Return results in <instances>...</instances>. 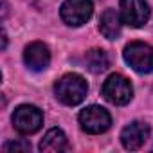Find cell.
I'll use <instances>...</instances> for the list:
<instances>
[{
	"mask_svg": "<svg viewBox=\"0 0 153 153\" xmlns=\"http://www.w3.org/2000/svg\"><path fill=\"white\" fill-rule=\"evenodd\" d=\"M87 81L81 78L79 74H65L63 78H59L54 85V94L56 97L67 105V106H74L79 105L85 96H87Z\"/></svg>",
	"mask_w": 153,
	"mask_h": 153,
	"instance_id": "6da1fadb",
	"label": "cell"
},
{
	"mask_svg": "<svg viewBox=\"0 0 153 153\" xmlns=\"http://www.w3.org/2000/svg\"><path fill=\"white\" fill-rule=\"evenodd\" d=\"M124 61L140 74H149L153 72V47L142 42H131L126 45L124 52Z\"/></svg>",
	"mask_w": 153,
	"mask_h": 153,
	"instance_id": "7a4b0ae2",
	"label": "cell"
},
{
	"mask_svg": "<svg viewBox=\"0 0 153 153\" xmlns=\"http://www.w3.org/2000/svg\"><path fill=\"white\" fill-rule=\"evenodd\" d=\"M105 99L112 105H117V106H123L126 103H130L131 96H133V88L130 85V81L121 74H112L106 78V81L103 83V88H101Z\"/></svg>",
	"mask_w": 153,
	"mask_h": 153,
	"instance_id": "3957f363",
	"label": "cell"
},
{
	"mask_svg": "<svg viewBox=\"0 0 153 153\" xmlns=\"http://www.w3.org/2000/svg\"><path fill=\"white\" fill-rule=\"evenodd\" d=\"M92 11H94L92 0H65L59 9V15L67 25L79 27L90 20Z\"/></svg>",
	"mask_w": 153,
	"mask_h": 153,
	"instance_id": "277c9868",
	"label": "cell"
},
{
	"mask_svg": "<svg viewBox=\"0 0 153 153\" xmlns=\"http://www.w3.org/2000/svg\"><path fill=\"white\" fill-rule=\"evenodd\" d=\"M43 124V114L33 105H22L13 114V126L22 135L36 133Z\"/></svg>",
	"mask_w": 153,
	"mask_h": 153,
	"instance_id": "5b68a950",
	"label": "cell"
},
{
	"mask_svg": "<svg viewBox=\"0 0 153 153\" xmlns=\"http://www.w3.org/2000/svg\"><path fill=\"white\" fill-rule=\"evenodd\" d=\"M79 124H81L83 131L97 135V133H105L110 128L112 117L103 106L92 105V106H87L85 110L79 112Z\"/></svg>",
	"mask_w": 153,
	"mask_h": 153,
	"instance_id": "8992f818",
	"label": "cell"
},
{
	"mask_svg": "<svg viewBox=\"0 0 153 153\" xmlns=\"http://www.w3.org/2000/svg\"><path fill=\"white\" fill-rule=\"evenodd\" d=\"M121 18L130 27H142L149 20V6L146 0H121Z\"/></svg>",
	"mask_w": 153,
	"mask_h": 153,
	"instance_id": "52a82bcc",
	"label": "cell"
},
{
	"mask_svg": "<svg viewBox=\"0 0 153 153\" xmlns=\"http://www.w3.org/2000/svg\"><path fill=\"white\" fill-rule=\"evenodd\" d=\"M24 61L25 65L34 70V72H42L49 67L51 63V52H49V47L42 42H33L31 45L25 47V52H24Z\"/></svg>",
	"mask_w": 153,
	"mask_h": 153,
	"instance_id": "ba28073f",
	"label": "cell"
},
{
	"mask_svg": "<svg viewBox=\"0 0 153 153\" xmlns=\"http://www.w3.org/2000/svg\"><path fill=\"white\" fill-rule=\"evenodd\" d=\"M149 137V126L140 121H133L121 131V142L126 149H139Z\"/></svg>",
	"mask_w": 153,
	"mask_h": 153,
	"instance_id": "9c48e42d",
	"label": "cell"
},
{
	"mask_svg": "<svg viewBox=\"0 0 153 153\" xmlns=\"http://www.w3.org/2000/svg\"><path fill=\"white\" fill-rule=\"evenodd\" d=\"M121 25H123V18L115 9H106L101 16L99 22V31L103 33V36L106 40H115L121 34Z\"/></svg>",
	"mask_w": 153,
	"mask_h": 153,
	"instance_id": "30bf717a",
	"label": "cell"
},
{
	"mask_svg": "<svg viewBox=\"0 0 153 153\" xmlns=\"http://www.w3.org/2000/svg\"><path fill=\"white\" fill-rule=\"evenodd\" d=\"M65 149H67V137L59 128L49 130L40 142V151L43 153H59Z\"/></svg>",
	"mask_w": 153,
	"mask_h": 153,
	"instance_id": "8fae6325",
	"label": "cell"
},
{
	"mask_svg": "<svg viewBox=\"0 0 153 153\" xmlns=\"http://www.w3.org/2000/svg\"><path fill=\"white\" fill-rule=\"evenodd\" d=\"M85 59H87V67H88V70L94 72V74L105 72V70L108 68V63H110L106 52L101 51V49H92V51H88L87 56H85Z\"/></svg>",
	"mask_w": 153,
	"mask_h": 153,
	"instance_id": "7c38bea8",
	"label": "cell"
},
{
	"mask_svg": "<svg viewBox=\"0 0 153 153\" xmlns=\"http://www.w3.org/2000/svg\"><path fill=\"white\" fill-rule=\"evenodd\" d=\"M4 151H31V144L29 142H22V140H13V142H7L4 146Z\"/></svg>",
	"mask_w": 153,
	"mask_h": 153,
	"instance_id": "4fadbf2b",
	"label": "cell"
}]
</instances>
